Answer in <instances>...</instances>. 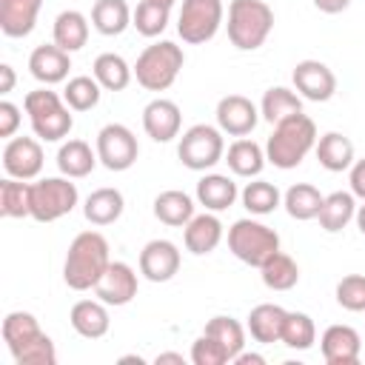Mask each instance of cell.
<instances>
[{
	"instance_id": "1",
	"label": "cell",
	"mask_w": 365,
	"mask_h": 365,
	"mask_svg": "<svg viewBox=\"0 0 365 365\" xmlns=\"http://www.w3.org/2000/svg\"><path fill=\"white\" fill-rule=\"evenodd\" d=\"M108 265H111L108 240L100 231H80L68 245L63 262V279L71 291H88L100 282Z\"/></svg>"
},
{
	"instance_id": "2",
	"label": "cell",
	"mask_w": 365,
	"mask_h": 365,
	"mask_svg": "<svg viewBox=\"0 0 365 365\" xmlns=\"http://www.w3.org/2000/svg\"><path fill=\"white\" fill-rule=\"evenodd\" d=\"M317 140H319L317 137V123L308 114L299 111V114L274 125V131L265 143V160L274 168L291 171L308 157V151L317 145Z\"/></svg>"
},
{
	"instance_id": "3",
	"label": "cell",
	"mask_w": 365,
	"mask_h": 365,
	"mask_svg": "<svg viewBox=\"0 0 365 365\" xmlns=\"http://www.w3.org/2000/svg\"><path fill=\"white\" fill-rule=\"evenodd\" d=\"M225 26L234 48L257 51L274 29V9L265 0H231Z\"/></svg>"
},
{
	"instance_id": "4",
	"label": "cell",
	"mask_w": 365,
	"mask_h": 365,
	"mask_svg": "<svg viewBox=\"0 0 365 365\" xmlns=\"http://www.w3.org/2000/svg\"><path fill=\"white\" fill-rule=\"evenodd\" d=\"M23 108L29 114V123H31L34 137H40L46 143H57V140L68 137V131L74 125V117H71L68 103L57 91H51L46 86L29 91L26 100H23Z\"/></svg>"
},
{
	"instance_id": "5",
	"label": "cell",
	"mask_w": 365,
	"mask_h": 365,
	"mask_svg": "<svg viewBox=\"0 0 365 365\" xmlns=\"http://www.w3.org/2000/svg\"><path fill=\"white\" fill-rule=\"evenodd\" d=\"M182 66H185L182 48L171 40H160L143 48V54L134 63V77L145 91H165L174 86Z\"/></svg>"
},
{
	"instance_id": "6",
	"label": "cell",
	"mask_w": 365,
	"mask_h": 365,
	"mask_svg": "<svg viewBox=\"0 0 365 365\" xmlns=\"http://www.w3.org/2000/svg\"><path fill=\"white\" fill-rule=\"evenodd\" d=\"M228 251L240 262H245L251 268H259L271 254L279 251V234L271 225L245 217V220H237L228 228Z\"/></svg>"
},
{
	"instance_id": "7",
	"label": "cell",
	"mask_w": 365,
	"mask_h": 365,
	"mask_svg": "<svg viewBox=\"0 0 365 365\" xmlns=\"http://www.w3.org/2000/svg\"><path fill=\"white\" fill-rule=\"evenodd\" d=\"M177 157L191 171L214 168L225 157V140H222L220 125L197 123V125L185 128L182 137H180V145H177Z\"/></svg>"
},
{
	"instance_id": "8",
	"label": "cell",
	"mask_w": 365,
	"mask_h": 365,
	"mask_svg": "<svg viewBox=\"0 0 365 365\" xmlns=\"http://www.w3.org/2000/svg\"><path fill=\"white\" fill-rule=\"evenodd\" d=\"M77 202L80 194L71 177H43L31 182V220L37 222H54L71 214Z\"/></svg>"
},
{
	"instance_id": "9",
	"label": "cell",
	"mask_w": 365,
	"mask_h": 365,
	"mask_svg": "<svg viewBox=\"0 0 365 365\" xmlns=\"http://www.w3.org/2000/svg\"><path fill=\"white\" fill-rule=\"evenodd\" d=\"M222 17H225L222 0H182L177 17V34L182 37V43L191 46L208 43L220 31Z\"/></svg>"
},
{
	"instance_id": "10",
	"label": "cell",
	"mask_w": 365,
	"mask_h": 365,
	"mask_svg": "<svg viewBox=\"0 0 365 365\" xmlns=\"http://www.w3.org/2000/svg\"><path fill=\"white\" fill-rule=\"evenodd\" d=\"M97 157L108 171H128L140 157L134 131L123 123L103 125L97 134Z\"/></svg>"
},
{
	"instance_id": "11",
	"label": "cell",
	"mask_w": 365,
	"mask_h": 365,
	"mask_svg": "<svg viewBox=\"0 0 365 365\" xmlns=\"http://www.w3.org/2000/svg\"><path fill=\"white\" fill-rule=\"evenodd\" d=\"M291 80H294L297 94L311 100V103H325L336 91L334 71L325 63H319V60H299L294 66V71H291Z\"/></svg>"
},
{
	"instance_id": "12",
	"label": "cell",
	"mask_w": 365,
	"mask_h": 365,
	"mask_svg": "<svg viewBox=\"0 0 365 365\" xmlns=\"http://www.w3.org/2000/svg\"><path fill=\"white\" fill-rule=\"evenodd\" d=\"M43 145L34 137H11L3 148L6 177L14 180H34L43 171Z\"/></svg>"
},
{
	"instance_id": "13",
	"label": "cell",
	"mask_w": 365,
	"mask_h": 365,
	"mask_svg": "<svg viewBox=\"0 0 365 365\" xmlns=\"http://www.w3.org/2000/svg\"><path fill=\"white\" fill-rule=\"evenodd\" d=\"M259 123V108L242 97V94H225L220 103H217V125L222 134H231V137H245L257 128Z\"/></svg>"
},
{
	"instance_id": "14",
	"label": "cell",
	"mask_w": 365,
	"mask_h": 365,
	"mask_svg": "<svg viewBox=\"0 0 365 365\" xmlns=\"http://www.w3.org/2000/svg\"><path fill=\"white\" fill-rule=\"evenodd\" d=\"M180 248L171 240H151L140 251V274L148 282H168L180 271Z\"/></svg>"
},
{
	"instance_id": "15",
	"label": "cell",
	"mask_w": 365,
	"mask_h": 365,
	"mask_svg": "<svg viewBox=\"0 0 365 365\" xmlns=\"http://www.w3.org/2000/svg\"><path fill=\"white\" fill-rule=\"evenodd\" d=\"M94 294L106 305H114V308L128 305L137 297V271L128 262H111L100 277V282L94 285Z\"/></svg>"
},
{
	"instance_id": "16",
	"label": "cell",
	"mask_w": 365,
	"mask_h": 365,
	"mask_svg": "<svg viewBox=\"0 0 365 365\" xmlns=\"http://www.w3.org/2000/svg\"><path fill=\"white\" fill-rule=\"evenodd\" d=\"M180 125L182 111L174 100L157 97L143 108V128L154 143H171L174 137H180Z\"/></svg>"
},
{
	"instance_id": "17",
	"label": "cell",
	"mask_w": 365,
	"mask_h": 365,
	"mask_svg": "<svg viewBox=\"0 0 365 365\" xmlns=\"http://www.w3.org/2000/svg\"><path fill=\"white\" fill-rule=\"evenodd\" d=\"M319 348L328 365H356L362 354V339L351 325H328L322 331Z\"/></svg>"
},
{
	"instance_id": "18",
	"label": "cell",
	"mask_w": 365,
	"mask_h": 365,
	"mask_svg": "<svg viewBox=\"0 0 365 365\" xmlns=\"http://www.w3.org/2000/svg\"><path fill=\"white\" fill-rule=\"evenodd\" d=\"M68 68H71V54L63 51L57 43H46V46H37L31 54H29V71L37 83L43 86H54V83H63L68 77Z\"/></svg>"
},
{
	"instance_id": "19",
	"label": "cell",
	"mask_w": 365,
	"mask_h": 365,
	"mask_svg": "<svg viewBox=\"0 0 365 365\" xmlns=\"http://www.w3.org/2000/svg\"><path fill=\"white\" fill-rule=\"evenodd\" d=\"M68 322L71 328L86 336V339H100L108 334L111 328V317H108V305L103 299H80L71 305L68 311Z\"/></svg>"
},
{
	"instance_id": "20",
	"label": "cell",
	"mask_w": 365,
	"mask_h": 365,
	"mask_svg": "<svg viewBox=\"0 0 365 365\" xmlns=\"http://www.w3.org/2000/svg\"><path fill=\"white\" fill-rule=\"evenodd\" d=\"M182 240H185V248L197 257L202 254H211L220 242H222V222L214 211H205V214H194L188 222H185V231H182Z\"/></svg>"
},
{
	"instance_id": "21",
	"label": "cell",
	"mask_w": 365,
	"mask_h": 365,
	"mask_svg": "<svg viewBox=\"0 0 365 365\" xmlns=\"http://www.w3.org/2000/svg\"><path fill=\"white\" fill-rule=\"evenodd\" d=\"M43 0H0V29L6 37H29L34 31Z\"/></svg>"
},
{
	"instance_id": "22",
	"label": "cell",
	"mask_w": 365,
	"mask_h": 365,
	"mask_svg": "<svg viewBox=\"0 0 365 365\" xmlns=\"http://www.w3.org/2000/svg\"><path fill=\"white\" fill-rule=\"evenodd\" d=\"M225 163H228L231 174L254 180V177H259V171L265 168L268 160H265V148H262L259 143H254V140H248V137H240V140H234V143L228 145Z\"/></svg>"
},
{
	"instance_id": "23",
	"label": "cell",
	"mask_w": 365,
	"mask_h": 365,
	"mask_svg": "<svg viewBox=\"0 0 365 365\" xmlns=\"http://www.w3.org/2000/svg\"><path fill=\"white\" fill-rule=\"evenodd\" d=\"M123 208H125V200H123V191L120 188H97L86 197L83 202V214L91 225H111L123 217Z\"/></svg>"
},
{
	"instance_id": "24",
	"label": "cell",
	"mask_w": 365,
	"mask_h": 365,
	"mask_svg": "<svg viewBox=\"0 0 365 365\" xmlns=\"http://www.w3.org/2000/svg\"><path fill=\"white\" fill-rule=\"evenodd\" d=\"M285 317H288V311L282 305L262 302V305L251 308V314H248V334L254 336V342H262V345L279 342Z\"/></svg>"
},
{
	"instance_id": "25",
	"label": "cell",
	"mask_w": 365,
	"mask_h": 365,
	"mask_svg": "<svg viewBox=\"0 0 365 365\" xmlns=\"http://www.w3.org/2000/svg\"><path fill=\"white\" fill-rule=\"evenodd\" d=\"M314 151H317L319 165H322L325 171H331V174L348 171V168L354 165V143H351L345 134H339V131L322 134V137L317 140Z\"/></svg>"
},
{
	"instance_id": "26",
	"label": "cell",
	"mask_w": 365,
	"mask_h": 365,
	"mask_svg": "<svg viewBox=\"0 0 365 365\" xmlns=\"http://www.w3.org/2000/svg\"><path fill=\"white\" fill-rule=\"evenodd\" d=\"M97 163H100L97 148L91 151V145H88L86 140H68V143H63L60 151H57V168H60L63 177H71V180L88 177Z\"/></svg>"
},
{
	"instance_id": "27",
	"label": "cell",
	"mask_w": 365,
	"mask_h": 365,
	"mask_svg": "<svg viewBox=\"0 0 365 365\" xmlns=\"http://www.w3.org/2000/svg\"><path fill=\"white\" fill-rule=\"evenodd\" d=\"M240 197L237 182L228 174H205L197 182V202L205 205V211H225L234 205V200Z\"/></svg>"
},
{
	"instance_id": "28",
	"label": "cell",
	"mask_w": 365,
	"mask_h": 365,
	"mask_svg": "<svg viewBox=\"0 0 365 365\" xmlns=\"http://www.w3.org/2000/svg\"><path fill=\"white\" fill-rule=\"evenodd\" d=\"M51 37L63 51H68V54L80 51L88 43V20H86V14L77 11V9L60 11L57 20H54V29H51Z\"/></svg>"
},
{
	"instance_id": "29",
	"label": "cell",
	"mask_w": 365,
	"mask_h": 365,
	"mask_svg": "<svg viewBox=\"0 0 365 365\" xmlns=\"http://www.w3.org/2000/svg\"><path fill=\"white\" fill-rule=\"evenodd\" d=\"M134 11L128 9L125 0H94L91 6V26L103 37H117L131 26Z\"/></svg>"
},
{
	"instance_id": "30",
	"label": "cell",
	"mask_w": 365,
	"mask_h": 365,
	"mask_svg": "<svg viewBox=\"0 0 365 365\" xmlns=\"http://www.w3.org/2000/svg\"><path fill=\"white\" fill-rule=\"evenodd\" d=\"M154 217H157L163 225L185 228V222L194 217V200H191L185 191H177V188L160 191V194L154 197Z\"/></svg>"
},
{
	"instance_id": "31",
	"label": "cell",
	"mask_w": 365,
	"mask_h": 365,
	"mask_svg": "<svg viewBox=\"0 0 365 365\" xmlns=\"http://www.w3.org/2000/svg\"><path fill=\"white\" fill-rule=\"evenodd\" d=\"M356 217V197L351 194V191H334V194H328L325 200H322V208H319V225H322V231H328V234H336V231H342L351 220Z\"/></svg>"
},
{
	"instance_id": "32",
	"label": "cell",
	"mask_w": 365,
	"mask_h": 365,
	"mask_svg": "<svg viewBox=\"0 0 365 365\" xmlns=\"http://www.w3.org/2000/svg\"><path fill=\"white\" fill-rule=\"evenodd\" d=\"M302 111V97L285 86H271L265 94H262V103H259V117L268 120L271 125L294 117Z\"/></svg>"
},
{
	"instance_id": "33",
	"label": "cell",
	"mask_w": 365,
	"mask_h": 365,
	"mask_svg": "<svg viewBox=\"0 0 365 365\" xmlns=\"http://www.w3.org/2000/svg\"><path fill=\"white\" fill-rule=\"evenodd\" d=\"M322 194L317 185L311 182H294L285 194H282V205L288 211L291 220H317L319 217V208H322Z\"/></svg>"
},
{
	"instance_id": "34",
	"label": "cell",
	"mask_w": 365,
	"mask_h": 365,
	"mask_svg": "<svg viewBox=\"0 0 365 365\" xmlns=\"http://www.w3.org/2000/svg\"><path fill=\"white\" fill-rule=\"evenodd\" d=\"M91 71H94L97 83H100L106 91H123V88H128V83H131V77H134V66H128L125 57H120V54H114V51L100 54V57L94 60Z\"/></svg>"
},
{
	"instance_id": "35",
	"label": "cell",
	"mask_w": 365,
	"mask_h": 365,
	"mask_svg": "<svg viewBox=\"0 0 365 365\" xmlns=\"http://www.w3.org/2000/svg\"><path fill=\"white\" fill-rule=\"evenodd\" d=\"M259 277L271 291H291L299 282V265L294 262V257L277 251L259 265Z\"/></svg>"
},
{
	"instance_id": "36",
	"label": "cell",
	"mask_w": 365,
	"mask_h": 365,
	"mask_svg": "<svg viewBox=\"0 0 365 365\" xmlns=\"http://www.w3.org/2000/svg\"><path fill=\"white\" fill-rule=\"evenodd\" d=\"M0 214L9 220L31 217V182L14 177L0 180Z\"/></svg>"
},
{
	"instance_id": "37",
	"label": "cell",
	"mask_w": 365,
	"mask_h": 365,
	"mask_svg": "<svg viewBox=\"0 0 365 365\" xmlns=\"http://www.w3.org/2000/svg\"><path fill=\"white\" fill-rule=\"evenodd\" d=\"M240 197H242V205L248 208V214H257V217L271 214L282 202L279 188L274 182H268V180H259V177H254L251 182H245V188L240 191Z\"/></svg>"
},
{
	"instance_id": "38",
	"label": "cell",
	"mask_w": 365,
	"mask_h": 365,
	"mask_svg": "<svg viewBox=\"0 0 365 365\" xmlns=\"http://www.w3.org/2000/svg\"><path fill=\"white\" fill-rule=\"evenodd\" d=\"M279 342L285 348H291V351H308L317 342V325H314V319L308 314H302V311H288Z\"/></svg>"
},
{
	"instance_id": "39",
	"label": "cell",
	"mask_w": 365,
	"mask_h": 365,
	"mask_svg": "<svg viewBox=\"0 0 365 365\" xmlns=\"http://www.w3.org/2000/svg\"><path fill=\"white\" fill-rule=\"evenodd\" d=\"M100 94H103V86L97 83V77H88V74L71 77L63 88V100L68 103L71 111H91L100 103Z\"/></svg>"
},
{
	"instance_id": "40",
	"label": "cell",
	"mask_w": 365,
	"mask_h": 365,
	"mask_svg": "<svg viewBox=\"0 0 365 365\" xmlns=\"http://www.w3.org/2000/svg\"><path fill=\"white\" fill-rule=\"evenodd\" d=\"M37 334H43V331H40V322H37L34 314H29V311H11V314H6V319H3V339H6V345H9L11 354L20 345H26L29 339H34Z\"/></svg>"
},
{
	"instance_id": "41",
	"label": "cell",
	"mask_w": 365,
	"mask_h": 365,
	"mask_svg": "<svg viewBox=\"0 0 365 365\" xmlns=\"http://www.w3.org/2000/svg\"><path fill=\"white\" fill-rule=\"evenodd\" d=\"M205 334L208 336H214L225 351H228V356H231V362H234V356L245 348V328L234 319V317H211L208 322H205Z\"/></svg>"
},
{
	"instance_id": "42",
	"label": "cell",
	"mask_w": 365,
	"mask_h": 365,
	"mask_svg": "<svg viewBox=\"0 0 365 365\" xmlns=\"http://www.w3.org/2000/svg\"><path fill=\"white\" fill-rule=\"evenodd\" d=\"M168 17H171V9L168 6H160V3H151V0H140L137 9H134L131 26L143 37H160L168 29Z\"/></svg>"
},
{
	"instance_id": "43",
	"label": "cell",
	"mask_w": 365,
	"mask_h": 365,
	"mask_svg": "<svg viewBox=\"0 0 365 365\" xmlns=\"http://www.w3.org/2000/svg\"><path fill=\"white\" fill-rule=\"evenodd\" d=\"M11 356L17 365H54L57 362V351H54V342L48 334H37L26 345H20Z\"/></svg>"
},
{
	"instance_id": "44",
	"label": "cell",
	"mask_w": 365,
	"mask_h": 365,
	"mask_svg": "<svg viewBox=\"0 0 365 365\" xmlns=\"http://www.w3.org/2000/svg\"><path fill=\"white\" fill-rule=\"evenodd\" d=\"M336 302L345 311H365V277L362 274H348L336 282Z\"/></svg>"
},
{
	"instance_id": "45",
	"label": "cell",
	"mask_w": 365,
	"mask_h": 365,
	"mask_svg": "<svg viewBox=\"0 0 365 365\" xmlns=\"http://www.w3.org/2000/svg\"><path fill=\"white\" fill-rule=\"evenodd\" d=\"M191 362L194 365H225V362H231V356L214 336H208L202 331L191 345Z\"/></svg>"
},
{
	"instance_id": "46",
	"label": "cell",
	"mask_w": 365,
	"mask_h": 365,
	"mask_svg": "<svg viewBox=\"0 0 365 365\" xmlns=\"http://www.w3.org/2000/svg\"><path fill=\"white\" fill-rule=\"evenodd\" d=\"M20 108L11 103V100H3L0 103V137H14V131L20 128Z\"/></svg>"
},
{
	"instance_id": "47",
	"label": "cell",
	"mask_w": 365,
	"mask_h": 365,
	"mask_svg": "<svg viewBox=\"0 0 365 365\" xmlns=\"http://www.w3.org/2000/svg\"><path fill=\"white\" fill-rule=\"evenodd\" d=\"M348 182H351V194L356 200H365V157L354 160V165L348 168Z\"/></svg>"
},
{
	"instance_id": "48",
	"label": "cell",
	"mask_w": 365,
	"mask_h": 365,
	"mask_svg": "<svg viewBox=\"0 0 365 365\" xmlns=\"http://www.w3.org/2000/svg\"><path fill=\"white\" fill-rule=\"evenodd\" d=\"M314 6L322 11V14H339L351 6V0H314Z\"/></svg>"
},
{
	"instance_id": "49",
	"label": "cell",
	"mask_w": 365,
	"mask_h": 365,
	"mask_svg": "<svg viewBox=\"0 0 365 365\" xmlns=\"http://www.w3.org/2000/svg\"><path fill=\"white\" fill-rule=\"evenodd\" d=\"M14 68L9 63H0V94H9L14 88Z\"/></svg>"
},
{
	"instance_id": "50",
	"label": "cell",
	"mask_w": 365,
	"mask_h": 365,
	"mask_svg": "<svg viewBox=\"0 0 365 365\" xmlns=\"http://www.w3.org/2000/svg\"><path fill=\"white\" fill-rule=\"evenodd\" d=\"M234 362H237V365H265V356H262V354H248V351H240V354L234 356Z\"/></svg>"
},
{
	"instance_id": "51",
	"label": "cell",
	"mask_w": 365,
	"mask_h": 365,
	"mask_svg": "<svg viewBox=\"0 0 365 365\" xmlns=\"http://www.w3.org/2000/svg\"><path fill=\"white\" fill-rule=\"evenodd\" d=\"M154 362H157V365H165V362H177V365H182L185 359H182V354H171V351H168V354H157Z\"/></svg>"
},
{
	"instance_id": "52",
	"label": "cell",
	"mask_w": 365,
	"mask_h": 365,
	"mask_svg": "<svg viewBox=\"0 0 365 365\" xmlns=\"http://www.w3.org/2000/svg\"><path fill=\"white\" fill-rule=\"evenodd\" d=\"M356 228H359V234L365 237V200H362V205H356Z\"/></svg>"
},
{
	"instance_id": "53",
	"label": "cell",
	"mask_w": 365,
	"mask_h": 365,
	"mask_svg": "<svg viewBox=\"0 0 365 365\" xmlns=\"http://www.w3.org/2000/svg\"><path fill=\"white\" fill-rule=\"evenodd\" d=\"M120 362H137V365H143L145 359H143V356H137V354H131V356H120Z\"/></svg>"
},
{
	"instance_id": "54",
	"label": "cell",
	"mask_w": 365,
	"mask_h": 365,
	"mask_svg": "<svg viewBox=\"0 0 365 365\" xmlns=\"http://www.w3.org/2000/svg\"><path fill=\"white\" fill-rule=\"evenodd\" d=\"M151 3H160V6H168V9H171L177 0H151Z\"/></svg>"
}]
</instances>
